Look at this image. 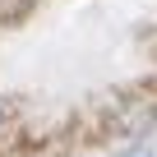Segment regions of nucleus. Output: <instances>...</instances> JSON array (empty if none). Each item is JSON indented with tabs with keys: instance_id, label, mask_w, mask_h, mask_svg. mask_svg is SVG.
<instances>
[{
	"instance_id": "2",
	"label": "nucleus",
	"mask_w": 157,
	"mask_h": 157,
	"mask_svg": "<svg viewBox=\"0 0 157 157\" xmlns=\"http://www.w3.org/2000/svg\"><path fill=\"white\" fill-rule=\"evenodd\" d=\"M0 129H5V106H0Z\"/></svg>"
},
{
	"instance_id": "1",
	"label": "nucleus",
	"mask_w": 157,
	"mask_h": 157,
	"mask_svg": "<svg viewBox=\"0 0 157 157\" xmlns=\"http://www.w3.org/2000/svg\"><path fill=\"white\" fill-rule=\"evenodd\" d=\"M125 157H152V152H125Z\"/></svg>"
}]
</instances>
